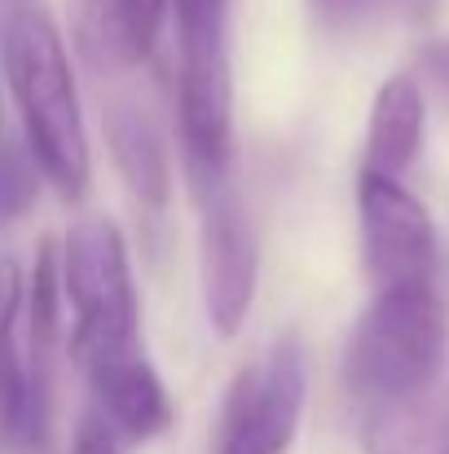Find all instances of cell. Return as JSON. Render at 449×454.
<instances>
[{"label":"cell","instance_id":"1","mask_svg":"<svg viewBox=\"0 0 449 454\" xmlns=\"http://www.w3.org/2000/svg\"><path fill=\"white\" fill-rule=\"evenodd\" d=\"M0 58L35 168L66 203H80L93 176V159L66 44L49 13L13 9L0 27Z\"/></svg>","mask_w":449,"mask_h":454},{"label":"cell","instance_id":"2","mask_svg":"<svg viewBox=\"0 0 449 454\" xmlns=\"http://www.w3.org/2000/svg\"><path fill=\"white\" fill-rule=\"evenodd\" d=\"M449 348L445 304L437 287H388L352 326L344 375L366 406L423 397Z\"/></svg>","mask_w":449,"mask_h":454},{"label":"cell","instance_id":"3","mask_svg":"<svg viewBox=\"0 0 449 454\" xmlns=\"http://www.w3.org/2000/svg\"><path fill=\"white\" fill-rule=\"evenodd\" d=\"M62 301L75 313V357L93 362L120 348H137V287L128 270V247L115 221L84 216L71 225L62 252Z\"/></svg>","mask_w":449,"mask_h":454},{"label":"cell","instance_id":"4","mask_svg":"<svg viewBox=\"0 0 449 454\" xmlns=\"http://www.w3.org/2000/svg\"><path fill=\"white\" fill-rule=\"evenodd\" d=\"M308 397V362L296 335H283L247 362L225 397L216 454H287L296 446Z\"/></svg>","mask_w":449,"mask_h":454},{"label":"cell","instance_id":"5","mask_svg":"<svg viewBox=\"0 0 449 454\" xmlns=\"http://www.w3.org/2000/svg\"><path fill=\"white\" fill-rule=\"evenodd\" d=\"M357 212H361V256L375 292L388 287H437L441 247L428 207L397 181L379 172H357Z\"/></svg>","mask_w":449,"mask_h":454},{"label":"cell","instance_id":"6","mask_svg":"<svg viewBox=\"0 0 449 454\" xmlns=\"http://www.w3.org/2000/svg\"><path fill=\"white\" fill-rule=\"evenodd\" d=\"M49 433V362L22 322V274L0 261V454L40 450Z\"/></svg>","mask_w":449,"mask_h":454},{"label":"cell","instance_id":"7","mask_svg":"<svg viewBox=\"0 0 449 454\" xmlns=\"http://www.w3.org/2000/svg\"><path fill=\"white\" fill-rule=\"evenodd\" d=\"M176 129L181 154L198 194L229 181L234 115H229V53H181L176 62Z\"/></svg>","mask_w":449,"mask_h":454},{"label":"cell","instance_id":"8","mask_svg":"<svg viewBox=\"0 0 449 454\" xmlns=\"http://www.w3.org/2000/svg\"><path fill=\"white\" fill-rule=\"evenodd\" d=\"M256 234L243 216L238 194L229 181L212 194H203V304L216 335H234L247 322V309L256 296Z\"/></svg>","mask_w":449,"mask_h":454},{"label":"cell","instance_id":"9","mask_svg":"<svg viewBox=\"0 0 449 454\" xmlns=\"http://www.w3.org/2000/svg\"><path fill=\"white\" fill-rule=\"evenodd\" d=\"M84 371H89V384L97 397V415L115 428V437L154 442L172 428V397L142 348H120V353L93 357V362H84Z\"/></svg>","mask_w":449,"mask_h":454},{"label":"cell","instance_id":"10","mask_svg":"<svg viewBox=\"0 0 449 454\" xmlns=\"http://www.w3.org/2000/svg\"><path fill=\"white\" fill-rule=\"evenodd\" d=\"M167 13L172 0H80L75 44L102 75L133 71L150 58Z\"/></svg>","mask_w":449,"mask_h":454},{"label":"cell","instance_id":"11","mask_svg":"<svg viewBox=\"0 0 449 454\" xmlns=\"http://www.w3.org/2000/svg\"><path fill=\"white\" fill-rule=\"evenodd\" d=\"M423 129H428V106H423V89L414 75H392L379 84L375 106H370V129H366V172L379 176H397L419 159L423 146Z\"/></svg>","mask_w":449,"mask_h":454},{"label":"cell","instance_id":"12","mask_svg":"<svg viewBox=\"0 0 449 454\" xmlns=\"http://www.w3.org/2000/svg\"><path fill=\"white\" fill-rule=\"evenodd\" d=\"M106 142L133 199L142 207H163L172 194V168H167V151L154 120L133 102H115L106 111Z\"/></svg>","mask_w":449,"mask_h":454},{"label":"cell","instance_id":"13","mask_svg":"<svg viewBox=\"0 0 449 454\" xmlns=\"http://www.w3.org/2000/svg\"><path fill=\"white\" fill-rule=\"evenodd\" d=\"M441 411H428L423 397L414 402H383L366 406L361 446L366 454H437Z\"/></svg>","mask_w":449,"mask_h":454},{"label":"cell","instance_id":"14","mask_svg":"<svg viewBox=\"0 0 449 454\" xmlns=\"http://www.w3.org/2000/svg\"><path fill=\"white\" fill-rule=\"evenodd\" d=\"M225 4L229 0H172L176 49L181 53H216V49H225Z\"/></svg>","mask_w":449,"mask_h":454},{"label":"cell","instance_id":"15","mask_svg":"<svg viewBox=\"0 0 449 454\" xmlns=\"http://www.w3.org/2000/svg\"><path fill=\"white\" fill-rule=\"evenodd\" d=\"M35 159L27 146H13L9 142V151H4V168H0V221H13L31 199H35Z\"/></svg>","mask_w":449,"mask_h":454},{"label":"cell","instance_id":"16","mask_svg":"<svg viewBox=\"0 0 449 454\" xmlns=\"http://www.w3.org/2000/svg\"><path fill=\"white\" fill-rule=\"evenodd\" d=\"M71 454H124V450H120L115 428H111V424H106L97 411H89V415L80 419V428H75Z\"/></svg>","mask_w":449,"mask_h":454},{"label":"cell","instance_id":"17","mask_svg":"<svg viewBox=\"0 0 449 454\" xmlns=\"http://www.w3.org/2000/svg\"><path fill=\"white\" fill-rule=\"evenodd\" d=\"M361 4H366V0H313V9H317L326 22H348Z\"/></svg>","mask_w":449,"mask_h":454},{"label":"cell","instance_id":"18","mask_svg":"<svg viewBox=\"0 0 449 454\" xmlns=\"http://www.w3.org/2000/svg\"><path fill=\"white\" fill-rule=\"evenodd\" d=\"M423 67L432 71V80H437V84H445V89H449V40L432 44V49L423 53Z\"/></svg>","mask_w":449,"mask_h":454},{"label":"cell","instance_id":"19","mask_svg":"<svg viewBox=\"0 0 449 454\" xmlns=\"http://www.w3.org/2000/svg\"><path fill=\"white\" fill-rule=\"evenodd\" d=\"M437 454H449V406L441 411V433H437Z\"/></svg>","mask_w":449,"mask_h":454},{"label":"cell","instance_id":"20","mask_svg":"<svg viewBox=\"0 0 449 454\" xmlns=\"http://www.w3.org/2000/svg\"><path fill=\"white\" fill-rule=\"evenodd\" d=\"M4 151H9V137H4V111H0V168H4Z\"/></svg>","mask_w":449,"mask_h":454},{"label":"cell","instance_id":"21","mask_svg":"<svg viewBox=\"0 0 449 454\" xmlns=\"http://www.w3.org/2000/svg\"><path fill=\"white\" fill-rule=\"evenodd\" d=\"M410 4H423V0H410Z\"/></svg>","mask_w":449,"mask_h":454}]
</instances>
